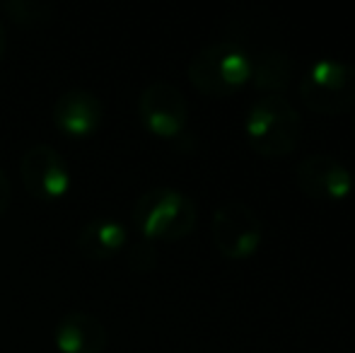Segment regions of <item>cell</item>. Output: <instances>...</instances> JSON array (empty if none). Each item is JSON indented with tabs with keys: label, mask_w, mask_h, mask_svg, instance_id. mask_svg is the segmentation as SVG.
Here are the masks:
<instances>
[{
	"label": "cell",
	"mask_w": 355,
	"mask_h": 353,
	"mask_svg": "<svg viewBox=\"0 0 355 353\" xmlns=\"http://www.w3.org/2000/svg\"><path fill=\"white\" fill-rule=\"evenodd\" d=\"M51 119L58 131L71 138H87L102 126L104 104L89 89H66L61 97L53 102Z\"/></svg>",
	"instance_id": "cell-9"
},
{
	"label": "cell",
	"mask_w": 355,
	"mask_h": 353,
	"mask_svg": "<svg viewBox=\"0 0 355 353\" xmlns=\"http://www.w3.org/2000/svg\"><path fill=\"white\" fill-rule=\"evenodd\" d=\"M0 8L15 24H24V27L49 22L53 15V5L46 0H5Z\"/></svg>",
	"instance_id": "cell-13"
},
{
	"label": "cell",
	"mask_w": 355,
	"mask_h": 353,
	"mask_svg": "<svg viewBox=\"0 0 355 353\" xmlns=\"http://www.w3.org/2000/svg\"><path fill=\"white\" fill-rule=\"evenodd\" d=\"M300 97L317 114H341L355 107V63L317 61L300 83Z\"/></svg>",
	"instance_id": "cell-4"
},
{
	"label": "cell",
	"mask_w": 355,
	"mask_h": 353,
	"mask_svg": "<svg viewBox=\"0 0 355 353\" xmlns=\"http://www.w3.org/2000/svg\"><path fill=\"white\" fill-rule=\"evenodd\" d=\"M189 80L201 94L230 97L252 78V56L232 39L211 42L189 61Z\"/></svg>",
	"instance_id": "cell-2"
},
{
	"label": "cell",
	"mask_w": 355,
	"mask_h": 353,
	"mask_svg": "<svg viewBox=\"0 0 355 353\" xmlns=\"http://www.w3.org/2000/svg\"><path fill=\"white\" fill-rule=\"evenodd\" d=\"M247 141L261 157L278 160L297 148L302 133L300 112L283 94H263L252 104L244 121Z\"/></svg>",
	"instance_id": "cell-1"
},
{
	"label": "cell",
	"mask_w": 355,
	"mask_h": 353,
	"mask_svg": "<svg viewBox=\"0 0 355 353\" xmlns=\"http://www.w3.org/2000/svg\"><path fill=\"white\" fill-rule=\"evenodd\" d=\"M53 341L61 353H104L109 346V332L99 317L71 310L58 320Z\"/></svg>",
	"instance_id": "cell-10"
},
{
	"label": "cell",
	"mask_w": 355,
	"mask_h": 353,
	"mask_svg": "<svg viewBox=\"0 0 355 353\" xmlns=\"http://www.w3.org/2000/svg\"><path fill=\"white\" fill-rule=\"evenodd\" d=\"M353 128H355V117H353Z\"/></svg>",
	"instance_id": "cell-16"
},
{
	"label": "cell",
	"mask_w": 355,
	"mask_h": 353,
	"mask_svg": "<svg viewBox=\"0 0 355 353\" xmlns=\"http://www.w3.org/2000/svg\"><path fill=\"white\" fill-rule=\"evenodd\" d=\"M196 221V203L172 187L148 189L133 206V223L148 240H184L193 232Z\"/></svg>",
	"instance_id": "cell-3"
},
{
	"label": "cell",
	"mask_w": 355,
	"mask_h": 353,
	"mask_svg": "<svg viewBox=\"0 0 355 353\" xmlns=\"http://www.w3.org/2000/svg\"><path fill=\"white\" fill-rule=\"evenodd\" d=\"M143 126L157 138H177L187 128L189 104L182 89L167 80H155L138 97Z\"/></svg>",
	"instance_id": "cell-7"
},
{
	"label": "cell",
	"mask_w": 355,
	"mask_h": 353,
	"mask_svg": "<svg viewBox=\"0 0 355 353\" xmlns=\"http://www.w3.org/2000/svg\"><path fill=\"white\" fill-rule=\"evenodd\" d=\"M10 198H12V184H10V179H8V175H5V170L0 167V216L8 211Z\"/></svg>",
	"instance_id": "cell-14"
},
{
	"label": "cell",
	"mask_w": 355,
	"mask_h": 353,
	"mask_svg": "<svg viewBox=\"0 0 355 353\" xmlns=\"http://www.w3.org/2000/svg\"><path fill=\"white\" fill-rule=\"evenodd\" d=\"M213 245L227 259H249L261 247L263 223L244 201H225L215 208L211 223Z\"/></svg>",
	"instance_id": "cell-5"
},
{
	"label": "cell",
	"mask_w": 355,
	"mask_h": 353,
	"mask_svg": "<svg viewBox=\"0 0 355 353\" xmlns=\"http://www.w3.org/2000/svg\"><path fill=\"white\" fill-rule=\"evenodd\" d=\"M5 44H8L5 42V24L0 22V58L5 56Z\"/></svg>",
	"instance_id": "cell-15"
},
{
	"label": "cell",
	"mask_w": 355,
	"mask_h": 353,
	"mask_svg": "<svg viewBox=\"0 0 355 353\" xmlns=\"http://www.w3.org/2000/svg\"><path fill=\"white\" fill-rule=\"evenodd\" d=\"M290 78H293V61L281 49L263 46L252 58V78L249 80H254V87L261 92L278 94L288 87Z\"/></svg>",
	"instance_id": "cell-12"
},
{
	"label": "cell",
	"mask_w": 355,
	"mask_h": 353,
	"mask_svg": "<svg viewBox=\"0 0 355 353\" xmlns=\"http://www.w3.org/2000/svg\"><path fill=\"white\" fill-rule=\"evenodd\" d=\"M126 225L112 216H97L78 232V250L87 259H109L126 245Z\"/></svg>",
	"instance_id": "cell-11"
},
{
	"label": "cell",
	"mask_w": 355,
	"mask_h": 353,
	"mask_svg": "<svg viewBox=\"0 0 355 353\" xmlns=\"http://www.w3.org/2000/svg\"><path fill=\"white\" fill-rule=\"evenodd\" d=\"M19 175L27 193L42 201H56L71 189V167L66 157L49 143H37L27 148L19 160Z\"/></svg>",
	"instance_id": "cell-6"
},
{
	"label": "cell",
	"mask_w": 355,
	"mask_h": 353,
	"mask_svg": "<svg viewBox=\"0 0 355 353\" xmlns=\"http://www.w3.org/2000/svg\"><path fill=\"white\" fill-rule=\"evenodd\" d=\"M297 187L314 201H341L353 191V175L336 157L314 153L297 165Z\"/></svg>",
	"instance_id": "cell-8"
}]
</instances>
